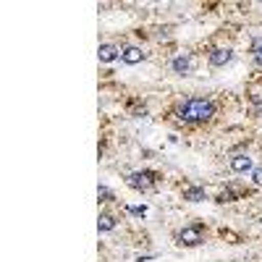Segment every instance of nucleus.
I'll list each match as a JSON object with an SVG mask.
<instances>
[{"instance_id":"nucleus-1","label":"nucleus","mask_w":262,"mask_h":262,"mask_svg":"<svg viewBox=\"0 0 262 262\" xmlns=\"http://www.w3.org/2000/svg\"><path fill=\"white\" fill-rule=\"evenodd\" d=\"M215 116V105L210 100H186L179 107V118L186 123H200V121H210Z\"/></svg>"},{"instance_id":"nucleus-2","label":"nucleus","mask_w":262,"mask_h":262,"mask_svg":"<svg viewBox=\"0 0 262 262\" xmlns=\"http://www.w3.org/2000/svg\"><path fill=\"white\" fill-rule=\"evenodd\" d=\"M126 184L134 191H149L152 186L158 184V173H152V170H134V173H128V176H126Z\"/></svg>"},{"instance_id":"nucleus-3","label":"nucleus","mask_w":262,"mask_h":262,"mask_svg":"<svg viewBox=\"0 0 262 262\" xmlns=\"http://www.w3.org/2000/svg\"><path fill=\"white\" fill-rule=\"evenodd\" d=\"M205 242V233H202V226H186L179 231V244L181 247H200Z\"/></svg>"},{"instance_id":"nucleus-4","label":"nucleus","mask_w":262,"mask_h":262,"mask_svg":"<svg viewBox=\"0 0 262 262\" xmlns=\"http://www.w3.org/2000/svg\"><path fill=\"white\" fill-rule=\"evenodd\" d=\"M231 58H233V53H231L228 48H215V50L210 53V66H215V69H221V66L231 63Z\"/></svg>"},{"instance_id":"nucleus-5","label":"nucleus","mask_w":262,"mask_h":262,"mask_svg":"<svg viewBox=\"0 0 262 262\" xmlns=\"http://www.w3.org/2000/svg\"><path fill=\"white\" fill-rule=\"evenodd\" d=\"M121 60L128 63V66H137V63L144 60V53H142V48H137V45H128V48L121 53Z\"/></svg>"},{"instance_id":"nucleus-6","label":"nucleus","mask_w":262,"mask_h":262,"mask_svg":"<svg viewBox=\"0 0 262 262\" xmlns=\"http://www.w3.org/2000/svg\"><path fill=\"white\" fill-rule=\"evenodd\" d=\"M118 55H121V50H118L116 45H107V42L97 48V58H100V63H113Z\"/></svg>"},{"instance_id":"nucleus-7","label":"nucleus","mask_w":262,"mask_h":262,"mask_svg":"<svg viewBox=\"0 0 262 262\" xmlns=\"http://www.w3.org/2000/svg\"><path fill=\"white\" fill-rule=\"evenodd\" d=\"M173 71L176 74H181V76H186L189 71H191V66H194V60L189 58V55H179V58H173Z\"/></svg>"},{"instance_id":"nucleus-8","label":"nucleus","mask_w":262,"mask_h":262,"mask_svg":"<svg viewBox=\"0 0 262 262\" xmlns=\"http://www.w3.org/2000/svg\"><path fill=\"white\" fill-rule=\"evenodd\" d=\"M231 168L236 173H247V170H252V158L249 155H233L231 158Z\"/></svg>"},{"instance_id":"nucleus-9","label":"nucleus","mask_w":262,"mask_h":262,"mask_svg":"<svg viewBox=\"0 0 262 262\" xmlns=\"http://www.w3.org/2000/svg\"><path fill=\"white\" fill-rule=\"evenodd\" d=\"M184 200H186V202H205L207 194H205L202 186H186V189H184Z\"/></svg>"},{"instance_id":"nucleus-10","label":"nucleus","mask_w":262,"mask_h":262,"mask_svg":"<svg viewBox=\"0 0 262 262\" xmlns=\"http://www.w3.org/2000/svg\"><path fill=\"white\" fill-rule=\"evenodd\" d=\"M116 228V217L113 215H100L97 217V231L100 233H107V231H113Z\"/></svg>"},{"instance_id":"nucleus-11","label":"nucleus","mask_w":262,"mask_h":262,"mask_svg":"<svg viewBox=\"0 0 262 262\" xmlns=\"http://www.w3.org/2000/svg\"><path fill=\"white\" fill-rule=\"evenodd\" d=\"M97 196H100V202H111L113 200V191L107 189V186H100L97 189Z\"/></svg>"},{"instance_id":"nucleus-12","label":"nucleus","mask_w":262,"mask_h":262,"mask_svg":"<svg viewBox=\"0 0 262 262\" xmlns=\"http://www.w3.org/2000/svg\"><path fill=\"white\" fill-rule=\"evenodd\" d=\"M236 200V194L231 191V189H226V191H221V194H217V202H221V205H226V202H233Z\"/></svg>"},{"instance_id":"nucleus-13","label":"nucleus","mask_w":262,"mask_h":262,"mask_svg":"<svg viewBox=\"0 0 262 262\" xmlns=\"http://www.w3.org/2000/svg\"><path fill=\"white\" fill-rule=\"evenodd\" d=\"M252 55H262V37L252 39Z\"/></svg>"},{"instance_id":"nucleus-14","label":"nucleus","mask_w":262,"mask_h":262,"mask_svg":"<svg viewBox=\"0 0 262 262\" xmlns=\"http://www.w3.org/2000/svg\"><path fill=\"white\" fill-rule=\"evenodd\" d=\"M252 181H254V184H257V186H262V165H259V168H254V170H252Z\"/></svg>"},{"instance_id":"nucleus-15","label":"nucleus","mask_w":262,"mask_h":262,"mask_svg":"<svg viewBox=\"0 0 262 262\" xmlns=\"http://www.w3.org/2000/svg\"><path fill=\"white\" fill-rule=\"evenodd\" d=\"M128 212H134V215H144L147 207H128Z\"/></svg>"},{"instance_id":"nucleus-16","label":"nucleus","mask_w":262,"mask_h":262,"mask_svg":"<svg viewBox=\"0 0 262 262\" xmlns=\"http://www.w3.org/2000/svg\"><path fill=\"white\" fill-rule=\"evenodd\" d=\"M254 60H257V66H262V55H254Z\"/></svg>"}]
</instances>
